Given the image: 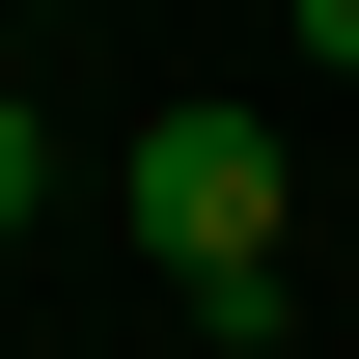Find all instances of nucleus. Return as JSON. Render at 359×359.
<instances>
[{"label": "nucleus", "mask_w": 359, "mask_h": 359, "mask_svg": "<svg viewBox=\"0 0 359 359\" xmlns=\"http://www.w3.org/2000/svg\"><path fill=\"white\" fill-rule=\"evenodd\" d=\"M138 276H166L194 332H276V276H304V166H276V111H138Z\"/></svg>", "instance_id": "obj_1"}, {"label": "nucleus", "mask_w": 359, "mask_h": 359, "mask_svg": "<svg viewBox=\"0 0 359 359\" xmlns=\"http://www.w3.org/2000/svg\"><path fill=\"white\" fill-rule=\"evenodd\" d=\"M28 222H55V111L0 83V249H28Z\"/></svg>", "instance_id": "obj_2"}, {"label": "nucleus", "mask_w": 359, "mask_h": 359, "mask_svg": "<svg viewBox=\"0 0 359 359\" xmlns=\"http://www.w3.org/2000/svg\"><path fill=\"white\" fill-rule=\"evenodd\" d=\"M304 55H332V83H359V0H304Z\"/></svg>", "instance_id": "obj_3"}]
</instances>
